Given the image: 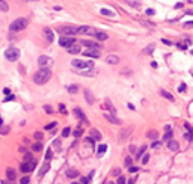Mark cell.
I'll use <instances>...</instances> for the list:
<instances>
[{
	"label": "cell",
	"instance_id": "cell-1",
	"mask_svg": "<svg viewBox=\"0 0 193 184\" xmlns=\"http://www.w3.org/2000/svg\"><path fill=\"white\" fill-rule=\"evenodd\" d=\"M71 65L74 66L75 72H80V74H84V75H89L92 72V68H93L92 60H81V59H72Z\"/></svg>",
	"mask_w": 193,
	"mask_h": 184
},
{
	"label": "cell",
	"instance_id": "cell-2",
	"mask_svg": "<svg viewBox=\"0 0 193 184\" xmlns=\"http://www.w3.org/2000/svg\"><path fill=\"white\" fill-rule=\"evenodd\" d=\"M51 78V71L48 68H41L33 74V83L35 84H45Z\"/></svg>",
	"mask_w": 193,
	"mask_h": 184
},
{
	"label": "cell",
	"instance_id": "cell-3",
	"mask_svg": "<svg viewBox=\"0 0 193 184\" xmlns=\"http://www.w3.org/2000/svg\"><path fill=\"white\" fill-rule=\"evenodd\" d=\"M27 24H29V20L27 18H17V20H14L9 24V32H12V33L21 32V30H24L27 27Z\"/></svg>",
	"mask_w": 193,
	"mask_h": 184
},
{
	"label": "cell",
	"instance_id": "cell-4",
	"mask_svg": "<svg viewBox=\"0 0 193 184\" xmlns=\"http://www.w3.org/2000/svg\"><path fill=\"white\" fill-rule=\"evenodd\" d=\"M5 57L9 62H17L18 57H20V50L15 48V47H9V48L5 50Z\"/></svg>",
	"mask_w": 193,
	"mask_h": 184
},
{
	"label": "cell",
	"instance_id": "cell-5",
	"mask_svg": "<svg viewBox=\"0 0 193 184\" xmlns=\"http://www.w3.org/2000/svg\"><path fill=\"white\" fill-rule=\"evenodd\" d=\"M74 44H77V41L72 38V36H60V39H59V45L60 47H65V48H68V47H71V45H74Z\"/></svg>",
	"mask_w": 193,
	"mask_h": 184
},
{
	"label": "cell",
	"instance_id": "cell-6",
	"mask_svg": "<svg viewBox=\"0 0 193 184\" xmlns=\"http://www.w3.org/2000/svg\"><path fill=\"white\" fill-rule=\"evenodd\" d=\"M35 167H36V161H24V163L20 166V170L24 172V173H29V172H32Z\"/></svg>",
	"mask_w": 193,
	"mask_h": 184
},
{
	"label": "cell",
	"instance_id": "cell-7",
	"mask_svg": "<svg viewBox=\"0 0 193 184\" xmlns=\"http://www.w3.org/2000/svg\"><path fill=\"white\" fill-rule=\"evenodd\" d=\"M60 32L65 35V36H74L78 33V27H72V26H65L60 29Z\"/></svg>",
	"mask_w": 193,
	"mask_h": 184
},
{
	"label": "cell",
	"instance_id": "cell-8",
	"mask_svg": "<svg viewBox=\"0 0 193 184\" xmlns=\"http://www.w3.org/2000/svg\"><path fill=\"white\" fill-rule=\"evenodd\" d=\"M50 63H53V59H51V57H48V56H39L38 65H39L41 68H47V65H50Z\"/></svg>",
	"mask_w": 193,
	"mask_h": 184
},
{
	"label": "cell",
	"instance_id": "cell-9",
	"mask_svg": "<svg viewBox=\"0 0 193 184\" xmlns=\"http://www.w3.org/2000/svg\"><path fill=\"white\" fill-rule=\"evenodd\" d=\"M131 133H133V127L122 128V130H121V134H119V142L127 140V137H130V134H131Z\"/></svg>",
	"mask_w": 193,
	"mask_h": 184
},
{
	"label": "cell",
	"instance_id": "cell-10",
	"mask_svg": "<svg viewBox=\"0 0 193 184\" xmlns=\"http://www.w3.org/2000/svg\"><path fill=\"white\" fill-rule=\"evenodd\" d=\"M81 45H84V47H87V48H90V50H101V45L100 44H96L95 41H81L80 42Z\"/></svg>",
	"mask_w": 193,
	"mask_h": 184
},
{
	"label": "cell",
	"instance_id": "cell-11",
	"mask_svg": "<svg viewBox=\"0 0 193 184\" xmlns=\"http://www.w3.org/2000/svg\"><path fill=\"white\" fill-rule=\"evenodd\" d=\"M44 36H45V39H47L48 44H53L54 42V32L50 27H45L44 29Z\"/></svg>",
	"mask_w": 193,
	"mask_h": 184
},
{
	"label": "cell",
	"instance_id": "cell-12",
	"mask_svg": "<svg viewBox=\"0 0 193 184\" xmlns=\"http://www.w3.org/2000/svg\"><path fill=\"white\" fill-rule=\"evenodd\" d=\"M95 29L93 27H89V26H80L78 27V33H83V35H95Z\"/></svg>",
	"mask_w": 193,
	"mask_h": 184
},
{
	"label": "cell",
	"instance_id": "cell-13",
	"mask_svg": "<svg viewBox=\"0 0 193 184\" xmlns=\"http://www.w3.org/2000/svg\"><path fill=\"white\" fill-rule=\"evenodd\" d=\"M104 118H106L109 122L115 124V125H121V124H122V121H121V119H118L113 113H104Z\"/></svg>",
	"mask_w": 193,
	"mask_h": 184
},
{
	"label": "cell",
	"instance_id": "cell-14",
	"mask_svg": "<svg viewBox=\"0 0 193 184\" xmlns=\"http://www.w3.org/2000/svg\"><path fill=\"white\" fill-rule=\"evenodd\" d=\"M84 56L86 57H90V59H98L101 54H100V50H90V48H87L84 51Z\"/></svg>",
	"mask_w": 193,
	"mask_h": 184
},
{
	"label": "cell",
	"instance_id": "cell-15",
	"mask_svg": "<svg viewBox=\"0 0 193 184\" xmlns=\"http://www.w3.org/2000/svg\"><path fill=\"white\" fill-rule=\"evenodd\" d=\"M66 51H68L69 54H78V53L81 51V48H80V44L77 42V44H74V45L68 47V48H66Z\"/></svg>",
	"mask_w": 193,
	"mask_h": 184
},
{
	"label": "cell",
	"instance_id": "cell-16",
	"mask_svg": "<svg viewBox=\"0 0 193 184\" xmlns=\"http://www.w3.org/2000/svg\"><path fill=\"white\" fill-rule=\"evenodd\" d=\"M106 62L110 63V65H116V63H119V56H116V54H109V56H106Z\"/></svg>",
	"mask_w": 193,
	"mask_h": 184
},
{
	"label": "cell",
	"instance_id": "cell-17",
	"mask_svg": "<svg viewBox=\"0 0 193 184\" xmlns=\"http://www.w3.org/2000/svg\"><path fill=\"white\" fill-rule=\"evenodd\" d=\"M89 136H90L93 140H101V133L96 130V128H90V130H89Z\"/></svg>",
	"mask_w": 193,
	"mask_h": 184
},
{
	"label": "cell",
	"instance_id": "cell-18",
	"mask_svg": "<svg viewBox=\"0 0 193 184\" xmlns=\"http://www.w3.org/2000/svg\"><path fill=\"white\" fill-rule=\"evenodd\" d=\"M84 98H86V103L87 104H93V101H95V98H93V95H92V92L89 90V89H84Z\"/></svg>",
	"mask_w": 193,
	"mask_h": 184
},
{
	"label": "cell",
	"instance_id": "cell-19",
	"mask_svg": "<svg viewBox=\"0 0 193 184\" xmlns=\"http://www.w3.org/2000/svg\"><path fill=\"white\" fill-rule=\"evenodd\" d=\"M74 115H75V116H77L78 119H81L83 122H87V119H86V115L83 113V110H81V109L75 107V109H74Z\"/></svg>",
	"mask_w": 193,
	"mask_h": 184
},
{
	"label": "cell",
	"instance_id": "cell-20",
	"mask_svg": "<svg viewBox=\"0 0 193 184\" xmlns=\"http://www.w3.org/2000/svg\"><path fill=\"white\" fill-rule=\"evenodd\" d=\"M167 148L170 149V151H178V148H179V145H178V142L175 140V139H170L169 142H167Z\"/></svg>",
	"mask_w": 193,
	"mask_h": 184
},
{
	"label": "cell",
	"instance_id": "cell-21",
	"mask_svg": "<svg viewBox=\"0 0 193 184\" xmlns=\"http://www.w3.org/2000/svg\"><path fill=\"white\" fill-rule=\"evenodd\" d=\"M65 176L66 178H77L80 175H78V170H75V169H66L65 170Z\"/></svg>",
	"mask_w": 193,
	"mask_h": 184
},
{
	"label": "cell",
	"instance_id": "cell-22",
	"mask_svg": "<svg viewBox=\"0 0 193 184\" xmlns=\"http://www.w3.org/2000/svg\"><path fill=\"white\" fill-rule=\"evenodd\" d=\"M93 36H95L96 39H100V41H106V39L109 38V36H107V33H106V32H101V30H96Z\"/></svg>",
	"mask_w": 193,
	"mask_h": 184
},
{
	"label": "cell",
	"instance_id": "cell-23",
	"mask_svg": "<svg viewBox=\"0 0 193 184\" xmlns=\"http://www.w3.org/2000/svg\"><path fill=\"white\" fill-rule=\"evenodd\" d=\"M6 176H8L9 181H14V179L17 178V173H15V170H14L12 167H8V169H6Z\"/></svg>",
	"mask_w": 193,
	"mask_h": 184
},
{
	"label": "cell",
	"instance_id": "cell-24",
	"mask_svg": "<svg viewBox=\"0 0 193 184\" xmlns=\"http://www.w3.org/2000/svg\"><path fill=\"white\" fill-rule=\"evenodd\" d=\"M160 95L163 97V98H166V100H169V101H175V97L172 95V94H169V92L167 90H160Z\"/></svg>",
	"mask_w": 193,
	"mask_h": 184
},
{
	"label": "cell",
	"instance_id": "cell-25",
	"mask_svg": "<svg viewBox=\"0 0 193 184\" xmlns=\"http://www.w3.org/2000/svg\"><path fill=\"white\" fill-rule=\"evenodd\" d=\"M0 11L2 12H8L9 11V5L5 2V0H0Z\"/></svg>",
	"mask_w": 193,
	"mask_h": 184
},
{
	"label": "cell",
	"instance_id": "cell-26",
	"mask_svg": "<svg viewBox=\"0 0 193 184\" xmlns=\"http://www.w3.org/2000/svg\"><path fill=\"white\" fill-rule=\"evenodd\" d=\"M66 89H68L69 94H77V92H78V86L77 84H69Z\"/></svg>",
	"mask_w": 193,
	"mask_h": 184
},
{
	"label": "cell",
	"instance_id": "cell-27",
	"mask_svg": "<svg viewBox=\"0 0 193 184\" xmlns=\"http://www.w3.org/2000/svg\"><path fill=\"white\" fill-rule=\"evenodd\" d=\"M145 151H146V145H142V146H140V149H139V151H137V154H136V158L139 160L140 157H143V155H145V154H143Z\"/></svg>",
	"mask_w": 193,
	"mask_h": 184
},
{
	"label": "cell",
	"instance_id": "cell-28",
	"mask_svg": "<svg viewBox=\"0 0 193 184\" xmlns=\"http://www.w3.org/2000/svg\"><path fill=\"white\" fill-rule=\"evenodd\" d=\"M48 169H50V164H48V163H45V164L41 167V170H39V176H44V175L48 172Z\"/></svg>",
	"mask_w": 193,
	"mask_h": 184
},
{
	"label": "cell",
	"instance_id": "cell-29",
	"mask_svg": "<svg viewBox=\"0 0 193 184\" xmlns=\"http://www.w3.org/2000/svg\"><path fill=\"white\" fill-rule=\"evenodd\" d=\"M100 14L101 15H106V17H115V12L113 11H109V9H101Z\"/></svg>",
	"mask_w": 193,
	"mask_h": 184
},
{
	"label": "cell",
	"instance_id": "cell-30",
	"mask_svg": "<svg viewBox=\"0 0 193 184\" xmlns=\"http://www.w3.org/2000/svg\"><path fill=\"white\" fill-rule=\"evenodd\" d=\"M32 149H33V151H36V152L42 151V142H36V143H33V145H32Z\"/></svg>",
	"mask_w": 193,
	"mask_h": 184
},
{
	"label": "cell",
	"instance_id": "cell-31",
	"mask_svg": "<svg viewBox=\"0 0 193 184\" xmlns=\"http://www.w3.org/2000/svg\"><path fill=\"white\" fill-rule=\"evenodd\" d=\"M96 151H98V155H103V154L107 151V145H104V143H103V145H100Z\"/></svg>",
	"mask_w": 193,
	"mask_h": 184
},
{
	"label": "cell",
	"instance_id": "cell-32",
	"mask_svg": "<svg viewBox=\"0 0 193 184\" xmlns=\"http://www.w3.org/2000/svg\"><path fill=\"white\" fill-rule=\"evenodd\" d=\"M83 134V128L81 127H77L75 130H74V137H80Z\"/></svg>",
	"mask_w": 193,
	"mask_h": 184
},
{
	"label": "cell",
	"instance_id": "cell-33",
	"mask_svg": "<svg viewBox=\"0 0 193 184\" xmlns=\"http://www.w3.org/2000/svg\"><path fill=\"white\" fill-rule=\"evenodd\" d=\"M161 145H163V140H155V142H152V143H151V148H152V149H155V148H160Z\"/></svg>",
	"mask_w": 193,
	"mask_h": 184
},
{
	"label": "cell",
	"instance_id": "cell-34",
	"mask_svg": "<svg viewBox=\"0 0 193 184\" xmlns=\"http://www.w3.org/2000/svg\"><path fill=\"white\" fill-rule=\"evenodd\" d=\"M170 139H172V130L170 131H166L164 136H163V140H166V142H169Z\"/></svg>",
	"mask_w": 193,
	"mask_h": 184
},
{
	"label": "cell",
	"instance_id": "cell-35",
	"mask_svg": "<svg viewBox=\"0 0 193 184\" xmlns=\"http://www.w3.org/2000/svg\"><path fill=\"white\" fill-rule=\"evenodd\" d=\"M154 48H155V45H154V44H151V45H148V47L145 48V53H146V54H151V53L154 51Z\"/></svg>",
	"mask_w": 193,
	"mask_h": 184
},
{
	"label": "cell",
	"instance_id": "cell-36",
	"mask_svg": "<svg viewBox=\"0 0 193 184\" xmlns=\"http://www.w3.org/2000/svg\"><path fill=\"white\" fill-rule=\"evenodd\" d=\"M69 134H71V128H69V127H65L63 131H62V136H63V137H68Z\"/></svg>",
	"mask_w": 193,
	"mask_h": 184
},
{
	"label": "cell",
	"instance_id": "cell-37",
	"mask_svg": "<svg viewBox=\"0 0 193 184\" xmlns=\"http://www.w3.org/2000/svg\"><path fill=\"white\" fill-rule=\"evenodd\" d=\"M148 137L155 140V139H157V131H155V130H152V131H148Z\"/></svg>",
	"mask_w": 193,
	"mask_h": 184
},
{
	"label": "cell",
	"instance_id": "cell-38",
	"mask_svg": "<svg viewBox=\"0 0 193 184\" xmlns=\"http://www.w3.org/2000/svg\"><path fill=\"white\" fill-rule=\"evenodd\" d=\"M35 139H36L38 142H42V139H44L42 133H41V131H36V133H35Z\"/></svg>",
	"mask_w": 193,
	"mask_h": 184
},
{
	"label": "cell",
	"instance_id": "cell-39",
	"mask_svg": "<svg viewBox=\"0 0 193 184\" xmlns=\"http://www.w3.org/2000/svg\"><path fill=\"white\" fill-rule=\"evenodd\" d=\"M59 112L62 113V115H66V107H65V104H59Z\"/></svg>",
	"mask_w": 193,
	"mask_h": 184
},
{
	"label": "cell",
	"instance_id": "cell-40",
	"mask_svg": "<svg viewBox=\"0 0 193 184\" xmlns=\"http://www.w3.org/2000/svg\"><path fill=\"white\" fill-rule=\"evenodd\" d=\"M30 182V176H23L20 179V184H29Z\"/></svg>",
	"mask_w": 193,
	"mask_h": 184
},
{
	"label": "cell",
	"instance_id": "cell-41",
	"mask_svg": "<svg viewBox=\"0 0 193 184\" xmlns=\"http://www.w3.org/2000/svg\"><path fill=\"white\" fill-rule=\"evenodd\" d=\"M116 184H127V179H125V176H118V181H116Z\"/></svg>",
	"mask_w": 193,
	"mask_h": 184
},
{
	"label": "cell",
	"instance_id": "cell-42",
	"mask_svg": "<svg viewBox=\"0 0 193 184\" xmlns=\"http://www.w3.org/2000/svg\"><path fill=\"white\" fill-rule=\"evenodd\" d=\"M149 161V154H145L143 157H142V164H146Z\"/></svg>",
	"mask_w": 193,
	"mask_h": 184
},
{
	"label": "cell",
	"instance_id": "cell-43",
	"mask_svg": "<svg viewBox=\"0 0 193 184\" xmlns=\"http://www.w3.org/2000/svg\"><path fill=\"white\" fill-rule=\"evenodd\" d=\"M139 170V167L137 166H128V172H131V173H136Z\"/></svg>",
	"mask_w": 193,
	"mask_h": 184
},
{
	"label": "cell",
	"instance_id": "cell-44",
	"mask_svg": "<svg viewBox=\"0 0 193 184\" xmlns=\"http://www.w3.org/2000/svg\"><path fill=\"white\" fill-rule=\"evenodd\" d=\"M44 110H45L47 113H53V107H51V106H48V104H45V106H44Z\"/></svg>",
	"mask_w": 193,
	"mask_h": 184
},
{
	"label": "cell",
	"instance_id": "cell-45",
	"mask_svg": "<svg viewBox=\"0 0 193 184\" xmlns=\"http://www.w3.org/2000/svg\"><path fill=\"white\" fill-rule=\"evenodd\" d=\"M54 127H56V122H50V124L45 125V130H53Z\"/></svg>",
	"mask_w": 193,
	"mask_h": 184
},
{
	"label": "cell",
	"instance_id": "cell-46",
	"mask_svg": "<svg viewBox=\"0 0 193 184\" xmlns=\"http://www.w3.org/2000/svg\"><path fill=\"white\" fill-rule=\"evenodd\" d=\"M185 87H187V84H185V83H181V84H179V87H178V92H184V90H185Z\"/></svg>",
	"mask_w": 193,
	"mask_h": 184
},
{
	"label": "cell",
	"instance_id": "cell-47",
	"mask_svg": "<svg viewBox=\"0 0 193 184\" xmlns=\"http://www.w3.org/2000/svg\"><path fill=\"white\" fill-rule=\"evenodd\" d=\"M53 157V154H51V149H47V152H45V160H50Z\"/></svg>",
	"mask_w": 193,
	"mask_h": 184
},
{
	"label": "cell",
	"instance_id": "cell-48",
	"mask_svg": "<svg viewBox=\"0 0 193 184\" xmlns=\"http://www.w3.org/2000/svg\"><path fill=\"white\" fill-rule=\"evenodd\" d=\"M32 160V154L30 152H26L24 154V161H30Z\"/></svg>",
	"mask_w": 193,
	"mask_h": 184
},
{
	"label": "cell",
	"instance_id": "cell-49",
	"mask_svg": "<svg viewBox=\"0 0 193 184\" xmlns=\"http://www.w3.org/2000/svg\"><path fill=\"white\" fill-rule=\"evenodd\" d=\"M184 139H185V140H191V131H187V133L184 134Z\"/></svg>",
	"mask_w": 193,
	"mask_h": 184
},
{
	"label": "cell",
	"instance_id": "cell-50",
	"mask_svg": "<svg viewBox=\"0 0 193 184\" xmlns=\"http://www.w3.org/2000/svg\"><path fill=\"white\" fill-rule=\"evenodd\" d=\"M161 42H163V44H164V45H173V42H170V41H169V39H164V38H163V39H161Z\"/></svg>",
	"mask_w": 193,
	"mask_h": 184
},
{
	"label": "cell",
	"instance_id": "cell-51",
	"mask_svg": "<svg viewBox=\"0 0 193 184\" xmlns=\"http://www.w3.org/2000/svg\"><path fill=\"white\" fill-rule=\"evenodd\" d=\"M176 45H178V48H181V50H185V48H187V45H185V44H182V42H178Z\"/></svg>",
	"mask_w": 193,
	"mask_h": 184
},
{
	"label": "cell",
	"instance_id": "cell-52",
	"mask_svg": "<svg viewBox=\"0 0 193 184\" xmlns=\"http://www.w3.org/2000/svg\"><path fill=\"white\" fill-rule=\"evenodd\" d=\"M3 94H5V95H11V89L5 87V89H3Z\"/></svg>",
	"mask_w": 193,
	"mask_h": 184
},
{
	"label": "cell",
	"instance_id": "cell-53",
	"mask_svg": "<svg viewBox=\"0 0 193 184\" xmlns=\"http://www.w3.org/2000/svg\"><path fill=\"white\" fill-rule=\"evenodd\" d=\"M154 14H155L154 9H146V15H154Z\"/></svg>",
	"mask_w": 193,
	"mask_h": 184
},
{
	"label": "cell",
	"instance_id": "cell-54",
	"mask_svg": "<svg viewBox=\"0 0 193 184\" xmlns=\"http://www.w3.org/2000/svg\"><path fill=\"white\" fill-rule=\"evenodd\" d=\"M80 182H81V184H87V182H89V178H84V176H83V178L80 179Z\"/></svg>",
	"mask_w": 193,
	"mask_h": 184
},
{
	"label": "cell",
	"instance_id": "cell-55",
	"mask_svg": "<svg viewBox=\"0 0 193 184\" xmlns=\"http://www.w3.org/2000/svg\"><path fill=\"white\" fill-rule=\"evenodd\" d=\"M184 27H193V21H188V23H184Z\"/></svg>",
	"mask_w": 193,
	"mask_h": 184
},
{
	"label": "cell",
	"instance_id": "cell-56",
	"mask_svg": "<svg viewBox=\"0 0 193 184\" xmlns=\"http://www.w3.org/2000/svg\"><path fill=\"white\" fill-rule=\"evenodd\" d=\"M125 164H127V166L131 164V157H127V158H125Z\"/></svg>",
	"mask_w": 193,
	"mask_h": 184
},
{
	"label": "cell",
	"instance_id": "cell-57",
	"mask_svg": "<svg viewBox=\"0 0 193 184\" xmlns=\"http://www.w3.org/2000/svg\"><path fill=\"white\" fill-rule=\"evenodd\" d=\"M54 140H56V142H54L53 145H56V148L59 149V148H60V143H59V140H57V139H54Z\"/></svg>",
	"mask_w": 193,
	"mask_h": 184
},
{
	"label": "cell",
	"instance_id": "cell-58",
	"mask_svg": "<svg viewBox=\"0 0 193 184\" xmlns=\"http://www.w3.org/2000/svg\"><path fill=\"white\" fill-rule=\"evenodd\" d=\"M12 100H14V97H12V95H9L8 98H5V103H6V101H12Z\"/></svg>",
	"mask_w": 193,
	"mask_h": 184
},
{
	"label": "cell",
	"instance_id": "cell-59",
	"mask_svg": "<svg viewBox=\"0 0 193 184\" xmlns=\"http://www.w3.org/2000/svg\"><path fill=\"white\" fill-rule=\"evenodd\" d=\"M170 130H172L170 125H166V127H164V131H170Z\"/></svg>",
	"mask_w": 193,
	"mask_h": 184
},
{
	"label": "cell",
	"instance_id": "cell-60",
	"mask_svg": "<svg viewBox=\"0 0 193 184\" xmlns=\"http://www.w3.org/2000/svg\"><path fill=\"white\" fill-rule=\"evenodd\" d=\"M175 8H176V9H179V8H182V3H176V5H175Z\"/></svg>",
	"mask_w": 193,
	"mask_h": 184
},
{
	"label": "cell",
	"instance_id": "cell-61",
	"mask_svg": "<svg viewBox=\"0 0 193 184\" xmlns=\"http://www.w3.org/2000/svg\"><path fill=\"white\" fill-rule=\"evenodd\" d=\"M127 184H134V178H131V179H128V182Z\"/></svg>",
	"mask_w": 193,
	"mask_h": 184
},
{
	"label": "cell",
	"instance_id": "cell-62",
	"mask_svg": "<svg viewBox=\"0 0 193 184\" xmlns=\"http://www.w3.org/2000/svg\"><path fill=\"white\" fill-rule=\"evenodd\" d=\"M2 184H11V182H9V181H6V179H3V181H2Z\"/></svg>",
	"mask_w": 193,
	"mask_h": 184
},
{
	"label": "cell",
	"instance_id": "cell-63",
	"mask_svg": "<svg viewBox=\"0 0 193 184\" xmlns=\"http://www.w3.org/2000/svg\"><path fill=\"white\" fill-rule=\"evenodd\" d=\"M107 184H115V182H113V181H109V182H107Z\"/></svg>",
	"mask_w": 193,
	"mask_h": 184
},
{
	"label": "cell",
	"instance_id": "cell-64",
	"mask_svg": "<svg viewBox=\"0 0 193 184\" xmlns=\"http://www.w3.org/2000/svg\"><path fill=\"white\" fill-rule=\"evenodd\" d=\"M71 184H81V182H71Z\"/></svg>",
	"mask_w": 193,
	"mask_h": 184
}]
</instances>
